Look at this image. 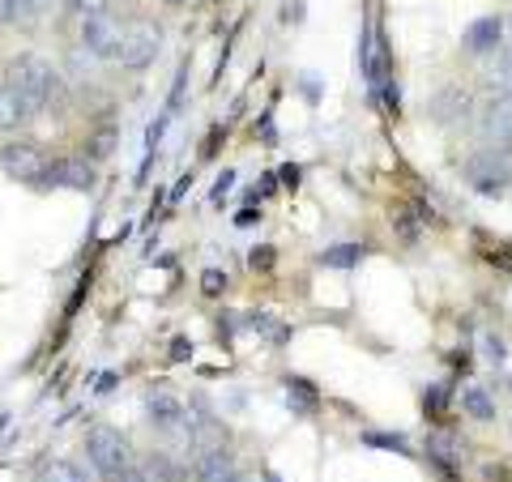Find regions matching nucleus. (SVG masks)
<instances>
[{
    "instance_id": "4be33fe9",
    "label": "nucleus",
    "mask_w": 512,
    "mask_h": 482,
    "mask_svg": "<svg viewBox=\"0 0 512 482\" xmlns=\"http://www.w3.org/2000/svg\"><path fill=\"white\" fill-rule=\"evenodd\" d=\"M248 329L265 333L269 342H286V337H291V329H286V325H278V320L269 316V312H252V316H248Z\"/></svg>"
},
{
    "instance_id": "1a4fd4ad",
    "label": "nucleus",
    "mask_w": 512,
    "mask_h": 482,
    "mask_svg": "<svg viewBox=\"0 0 512 482\" xmlns=\"http://www.w3.org/2000/svg\"><path fill=\"white\" fill-rule=\"evenodd\" d=\"M470 90L466 86H444L431 94V103H427V116L436 120V124H461V120H470Z\"/></svg>"
},
{
    "instance_id": "f257e3e1",
    "label": "nucleus",
    "mask_w": 512,
    "mask_h": 482,
    "mask_svg": "<svg viewBox=\"0 0 512 482\" xmlns=\"http://www.w3.org/2000/svg\"><path fill=\"white\" fill-rule=\"evenodd\" d=\"M5 77L22 90V99L30 103V111H35V116H43V111H64V103H69V90H64V73H60L47 56H39V52L13 56L9 69H5Z\"/></svg>"
},
{
    "instance_id": "ddd939ff",
    "label": "nucleus",
    "mask_w": 512,
    "mask_h": 482,
    "mask_svg": "<svg viewBox=\"0 0 512 482\" xmlns=\"http://www.w3.org/2000/svg\"><path fill=\"white\" fill-rule=\"evenodd\" d=\"M231 470H239L235 457H231V448H214V453H201V457H192L188 465V478L192 482H222Z\"/></svg>"
},
{
    "instance_id": "e433bc0d",
    "label": "nucleus",
    "mask_w": 512,
    "mask_h": 482,
    "mask_svg": "<svg viewBox=\"0 0 512 482\" xmlns=\"http://www.w3.org/2000/svg\"><path fill=\"white\" fill-rule=\"evenodd\" d=\"M491 482H512V478H504V474H495V470H491Z\"/></svg>"
},
{
    "instance_id": "5701e85b",
    "label": "nucleus",
    "mask_w": 512,
    "mask_h": 482,
    "mask_svg": "<svg viewBox=\"0 0 512 482\" xmlns=\"http://www.w3.org/2000/svg\"><path fill=\"white\" fill-rule=\"evenodd\" d=\"M222 291H227V269L210 265V269L201 273V295H205V299H218Z\"/></svg>"
},
{
    "instance_id": "c756f323",
    "label": "nucleus",
    "mask_w": 512,
    "mask_h": 482,
    "mask_svg": "<svg viewBox=\"0 0 512 482\" xmlns=\"http://www.w3.org/2000/svg\"><path fill=\"white\" fill-rule=\"evenodd\" d=\"M248 261H252V269H269V265H274V252H269V248H261V252H252Z\"/></svg>"
},
{
    "instance_id": "4c0bfd02",
    "label": "nucleus",
    "mask_w": 512,
    "mask_h": 482,
    "mask_svg": "<svg viewBox=\"0 0 512 482\" xmlns=\"http://www.w3.org/2000/svg\"><path fill=\"white\" fill-rule=\"evenodd\" d=\"M163 5H171V9H180V5H184V0H163Z\"/></svg>"
},
{
    "instance_id": "7c9ffc66",
    "label": "nucleus",
    "mask_w": 512,
    "mask_h": 482,
    "mask_svg": "<svg viewBox=\"0 0 512 482\" xmlns=\"http://www.w3.org/2000/svg\"><path fill=\"white\" fill-rule=\"evenodd\" d=\"M171 346H175V350H171V359H188V355H192V342H188V337H175Z\"/></svg>"
},
{
    "instance_id": "473e14b6",
    "label": "nucleus",
    "mask_w": 512,
    "mask_h": 482,
    "mask_svg": "<svg viewBox=\"0 0 512 482\" xmlns=\"http://www.w3.org/2000/svg\"><path fill=\"white\" fill-rule=\"evenodd\" d=\"M26 5H30V9H35V13H47V9H52V5H56V0H26Z\"/></svg>"
},
{
    "instance_id": "b1692460",
    "label": "nucleus",
    "mask_w": 512,
    "mask_h": 482,
    "mask_svg": "<svg viewBox=\"0 0 512 482\" xmlns=\"http://www.w3.org/2000/svg\"><path fill=\"white\" fill-rule=\"evenodd\" d=\"M64 9H69L77 22H82V18H94V13H107L111 0H64Z\"/></svg>"
},
{
    "instance_id": "6ab92c4d",
    "label": "nucleus",
    "mask_w": 512,
    "mask_h": 482,
    "mask_svg": "<svg viewBox=\"0 0 512 482\" xmlns=\"http://www.w3.org/2000/svg\"><path fill=\"white\" fill-rule=\"evenodd\" d=\"M286 401H291V410L312 414L316 410V389L303 376H286Z\"/></svg>"
},
{
    "instance_id": "c85d7f7f",
    "label": "nucleus",
    "mask_w": 512,
    "mask_h": 482,
    "mask_svg": "<svg viewBox=\"0 0 512 482\" xmlns=\"http://www.w3.org/2000/svg\"><path fill=\"white\" fill-rule=\"evenodd\" d=\"M427 406H431V419H444V393L440 389L427 393Z\"/></svg>"
},
{
    "instance_id": "f8f14e48",
    "label": "nucleus",
    "mask_w": 512,
    "mask_h": 482,
    "mask_svg": "<svg viewBox=\"0 0 512 482\" xmlns=\"http://www.w3.org/2000/svg\"><path fill=\"white\" fill-rule=\"evenodd\" d=\"M26 120H35V111H30L22 90L13 86L9 77H0V133H13V128H22Z\"/></svg>"
},
{
    "instance_id": "4468645a",
    "label": "nucleus",
    "mask_w": 512,
    "mask_h": 482,
    "mask_svg": "<svg viewBox=\"0 0 512 482\" xmlns=\"http://www.w3.org/2000/svg\"><path fill=\"white\" fill-rule=\"evenodd\" d=\"M483 86L491 94H512V43H500L483 64Z\"/></svg>"
},
{
    "instance_id": "f704fd0d",
    "label": "nucleus",
    "mask_w": 512,
    "mask_h": 482,
    "mask_svg": "<svg viewBox=\"0 0 512 482\" xmlns=\"http://www.w3.org/2000/svg\"><path fill=\"white\" fill-rule=\"evenodd\" d=\"M222 482H256V478H248V474H239V470H231L227 478H222Z\"/></svg>"
},
{
    "instance_id": "a878e982",
    "label": "nucleus",
    "mask_w": 512,
    "mask_h": 482,
    "mask_svg": "<svg viewBox=\"0 0 512 482\" xmlns=\"http://www.w3.org/2000/svg\"><path fill=\"white\" fill-rule=\"evenodd\" d=\"M483 355L491 359V363H504V342H500V337H483Z\"/></svg>"
},
{
    "instance_id": "20e7f679",
    "label": "nucleus",
    "mask_w": 512,
    "mask_h": 482,
    "mask_svg": "<svg viewBox=\"0 0 512 482\" xmlns=\"http://www.w3.org/2000/svg\"><path fill=\"white\" fill-rule=\"evenodd\" d=\"M466 184L478 188L483 197H500V192L512 184V150H495V146H483L478 154L466 158Z\"/></svg>"
},
{
    "instance_id": "412c9836",
    "label": "nucleus",
    "mask_w": 512,
    "mask_h": 482,
    "mask_svg": "<svg viewBox=\"0 0 512 482\" xmlns=\"http://www.w3.org/2000/svg\"><path fill=\"white\" fill-rule=\"evenodd\" d=\"M35 482H86V474L73 461H47Z\"/></svg>"
},
{
    "instance_id": "9b49d317",
    "label": "nucleus",
    "mask_w": 512,
    "mask_h": 482,
    "mask_svg": "<svg viewBox=\"0 0 512 482\" xmlns=\"http://www.w3.org/2000/svg\"><path fill=\"white\" fill-rule=\"evenodd\" d=\"M504 30H508V22L504 18H478V22H470L466 26V35H461V52H470V56H491L495 47L504 43Z\"/></svg>"
},
{
    "instance_id": "a211bd4d",
    "label": "nucleus",
    "mask_w": 512,
    "mask_h": 482,
    "mask_svg": "<svg viewBox=\"0 0 512 482\" xmlns=\"http://www.w3.org/2000/svg\"><path fill=\"white\" fill-rule=\"evenodd\" d=\"M363 244H333V248H325L320 252V265H329V269H355L359 261H363Z\"/></svg>"
},
{
    "instance_id": "2eb2a0df",
    "label": "nucleus",
    "mask_w": 512,
    "mask_h": 482,
    "mask_svg": "<svg viewBox=\"0 0 512 482\" xmlns=\"http://www.w3.org/2000/svg\"><path fill=\"white\" fill-rule=\"evenodd\" d=\"M141 478L146 482H184V465L180 461H171L167 453H150L146 461H141Z\"/></svg>"
},
{
    "instance_id": "0eeeda50",
    "label": "nucleus",
    "mask_w": 512,
    "mask_h": 482,
    "mask_svg": "<svg viewBox=\"0 0 512 482\" xmlns=\"http://www.w3.org/2000/svg\"><path fill=\"white\" fill-rule=\"evenodd\" d=\"M39 188H69V192H94L99 188V163H90L86 154H64L47 163V175Z\"/></svg>"
},
{
    "instance_id": "cd10ccee",
    "label": "nucleus",
    "mask_w": 512,
    "mask_h": 482,
    "mask_svg": "<svg viewBox=\"0 0 512 482\" xmlns=\"http://www.w3.org/2000/svg\"><path fill=\"white\" fill-rule=\"evenodd\" d=\"M18 18V0H0V26H13Z\"/></svg>"
},
{
    "instance_id": "dca6fc26",
    "label": "nucleus",
    "mask_w": 512,
    "mask_h": 482,
    "mask_svg": "<svg viewBox=\"0 0 512 482\" xmlns=\"http://www.w3.org/2000/svg\"><path fill=\"white\" fill-rule=\"evenodd\" d=\"M457 401H461V410H466L470 419H478V423H491L495 419V397L487 389H478V384H466Z\"/></svg>"
},
{
    "instance_id": "aec40b11",
    "label": "nucleus",
    "mask_w": 512,
    "mask_h": 482,
    "mask_svg": "<svg viewBox=\"0 0 512 482\" xmlns=\"http://www.w3.org/2000/svg\"><path fill=\"white\" fill-rule=\"evenodd\" d=\"M363 448H380V453H402L410 457V440L397 431H363Z\"/></svg>"
},
{
    "instance_id": "423d86ee",
    "label": "nucleus",
    "mask_w": 512,
    "mask_h": 482,
    "mask_svg": "<svg viewBox=\"0 0 512 482\" xmlns=\"http://www.w3.org/2000/svg\"><path fill=\"white\" fill-rule=\"evenodd\" d=\"M47 150L39 146V141H9L5 150H0V171L9 175V180H18V184H43V175H47Z\"/></svg>"
},
{
    "instance_id": "f03ea898",
    "label": "nucleus",
    "mask_w": 512,
    "mask_h": 482,
    "mask_svg": "<svg viewBox=\"0 0 512 482\" xmlns=\"http://www.w3.org/2000/svg\"><path fill=\"white\" fill-rule=\"evenodd\" d=\"M86 457L90 470L103 482H120V474L133 470V448L116 427H90L86 431Z\"/></svg>"
},
{
    "instance_id": "bb28decb",
    "label": "nucleus",
    "mask_w": 512,
    "mask_h": 482,
    "mask_svg": "<svg viewBox=\"0 0 512 482\" xmlns=\"http://www.w3.org/2000/svg\"><path fill=\"white\" fill-rule=\"evenodd\" d=\"M397 231H402L406 244H419V227H414V222H410L406 214H397Z\"/></svg>"
},
{
    "instance_id": "6e6552de",
    "label": "nucleus",
    "mask_w": 512,
    "mask_h": 482,
    "mask_svg": "<svg viewBox=\"0 0 512 482\" xmlns=\"http://www.w3.org/2000/svg\"><path fill=\"white\" fill-rule=\"evenodd\" d=\"M478 137L495 150H512V94H491L478 107Z\"/></svg>"
},
{
    "instance_id": "f3484780",
    "label": "nucleus",
    "mask_w": 512,
    "mask_h": 482,
    "mask_svg": "<svg viewBox=\"0 0 512 482\" xmlns=\"http://www.w3.org/2000/svg\"><path fill=\"white\" fill-rule=\"evenodd\" d=\"M116 141H120V128L116 124H103V128H94V133L86 137V158L90 163H103V158H111L116 154Z\"/></svg>"
},
{
    "instance_id": "58836bf2",
    "label": "nucleus",
    "mask_w": 512,
    "mask_h": 482,
    "mask_svg": "<svg viewBox=\"0 0 512 482\" xmlns=\"http://www.w3.org/2000/svg\"><path fill=\"white\" fill-rule=\"evenodd\" d=\"M508 35H512V18H508Z\"/></svg>"
},
{
    "instance_id": "7ed1b4c3",
    "label": "nucleus",
    "mask_w": 512,
    "mask_h": 482,
    "mask_svg": "<svg viewBox=\"0 0 512 482\" xmlns=\"http://www.w3.org/2000/svg\"><path fill=\"white\" fill-rule=\"evenodd\" d=\"M158 52H163V26L150 18H133L124 26V43H120L116 64L124 73H146L158 60Z\"/></svg>"
},
{
    "instance_id": "72a5a7b5",
    "label": "nucleus",
    "mask_w": 512,
    "mask_h": 482,
    "mask_svg": "<svg viewBox=\"0 0 512 482\" xmlns=\"http://www.w3.org/2000/svg\"><path fill=\"white\" fill-rule=\"evenodd\" d=\"M120 482H146V478H141V465H133L128 474H120Z\"/></svg>"
},
{
    "instance_id": "c9c22d12",
    "label": "nucleus",
    "mask_w": 512,
    "mask_h": 482,
    "mask_svg": "<svg viewBox=\"0 0 512 482\" xmlns=\"http://www.w3.org/2000/svg\"><path fill=\"white\" fill-rule=\"evenodd\" d=\"M261 482H282V478H278L274 470H265V474H261Z\"/></svg>"
},
{
    "instance_id": "2f4dec72",
    "label": "nucleus",
    "mask_w": 512,
    "mask_h": 482,
    "mask_svg": "<svg viewBox=\"0 0 512 482\" xmlns=\"http://www.w3.org/2000/svg\"><path fill=\"white\" fill-rule=\"evenodd\" d=\"M278 175H282V184H286V188H295V184H299V167H295V163H291V167H282Z\"/></svg>"
},
{
    "instance_id": "393cba45",
    "label": "nucleus",
    "mask_w": 512,
    "mask_h": 482,
    "mask_svg": "<svg viewBox=\"0 0 512 482\" xmlns=\"http://www.w3.org/2000/svg\"><path fill=\"white\" fill-rule=\"evenodd\" d=\"M231 188H235V171H222V175H218V184H214V192H210L214 205H222V197H227Z\"/></svg>"
},
{
    "instance_id": "9d476101",
    "label": "nucleus",
    "mask_w": 512,
    "mask_h": 482,
    "mask_svg": "<svg viewBox=\"0 0 512 482\" xmlns=\"http://www.w3.org/2000/svg\"><path fill=\"white\" fill-rule=\"evenodd\" d=\"M214 448H231V431H227V423H218L214 414H192V431H188V457L214 453Z\"/></svg>"
},
{
    "instance_id": "39448f33",
    "label": "nucleus",
    "mask_w": 512,
    "mask_h": 482,
    "mask_svg": "<svg viewBox=\"0 0 512 482\" xmlns=\"http://www.w3.org/2000/svg\"><path fill=\"white\" fill-rule=\"evenodd\" d=\"M124 26L116 13H94V18H82V30H77V47L94 60H116L120 56V43H124Z\"/></svg>"
}]
</instances>
